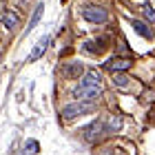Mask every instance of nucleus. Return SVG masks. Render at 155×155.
<instances>
[{"instance_id": "nucleus-10", "label": "nucleus", "mask_w": 155, "mask_h": 155, "mask_svg": "<svg viewBox=\"0 0 155 155\" xmlns=\"http://www.w3.org/2000/svg\"><path fill=\"white\" fill-rule=\"evenodd\" d=\"M133 29H135L137 33H140V36H142V38H153V31H151V27H146L144 22H140V20H135V22H133Z\"/></svg>"}, {"instance_id": "nucleus-12", "label": "nucleus", "mask_w": 155, "mask_h": 155, "mask_svg": "<svg viewBox=\"0 0 155 155\" xmlns=\"http://www.w3.org/2000/svg\"><path fill=\"white\" fill-rule=\"evenodd\" d=\"M113 82L117 84V87H126V84H129V78H126V73H124V71H115Z\"/></svg>"}, {"instance_id": "nucleus-6", "label": "nucleus", "mask_w": 155, "mask_h": 155, "mask_svg": "<svg viewBox=\"0 0 155 155\" xmlns=\"http://www.w3.org/2000/svg\"><path fill=\"white\" fill-rule=\"evenodd\" d=\"M84 131H87V133H84V137H87L89 142H95V140L102 135L104 126H102V122H93V124H89V126H87Z\"/></svg>"}, {"instance_id": "nucleus-2", "label": "nucleus", "mask_w": 155, "mask_h": 155, "mask_svg": "<svg viewBox=\"0 0 155 155\" xmlns=\"http://www.w3.org/2000/svg\"><path fill=\"white\" fill-rule=\"evenodd\" d=\"M95 102L93 100H78L73 104H67L64 111H62V117L64 120H73V117H80L84 113H89V111H93Z\"/></svg>"}, {"instance_id": "nucleus-13", "label": "nucleus", "mask_w": 155, "mask_h": 155, "mask_svg": "<svg viewBox=\"0 0 155 155\" xmlns=\"http://www.w3.org/2000/svg\"><path fill=\"white\" fill-rule=\"evenodd\" d=\"M142 13H144V18H146V20H149V22H151V25L155 22V9H153V7H151V5H144V7H142Z\"/></svg>"}, {"instance_id": "nucleus-4", "label": "nucleus", "mask_w": 155, "mask_h": 155, "mask_svg": "<svg viewBox=\"0 0 155 155\" xmlns=\"http://www.w3.org/2000/svg\"><path fill=\"white\" fill-rule=\"evenodd\" d=\"M47 47H49V36H45V38H40L38 42H36V47L31 49V53L27 55V62H36V60H40L42 55H45V51H47Z\"/></svg>"}, {"instance_id": "nucleus-3", "label": "nucleus", "mask_w": 155, "mask_h": 155, "mask_svg": "<svg viewBox=\"0 0 155 155\" xmlns=\"http://www.w3.org/2000/svg\"><path fill=\"white\" fill-rule=\"evenodd\" d=\"M82 16H84V20H89V22H93V25H102V22H107L109 13L104 11L102 7L89 5V7H84V9H82Z\"/></svg>"}, {"instance_id": "nucleus-9", "label": "nucleus", "mask_w": 155, "mask_h": 155, "mask_svg": "<svg viewBox=\"0 0 155 155\" xmlns=\"http://www.w3.org/2000/svg\"><path fill=\"white\" fill-rule=\"evenodd\" d=\"M82 71H84V69H82V64H80V62H71V64H67L64 69H62L64 78H78Z\"/></svg>"}, {"instance_id": "nucleus-8", "label": "nucleus", "mask_w": 155, "mask_h": 155, "mask_svg": "<svg viewBox=\"0 0 155 155\" xmlns=\"http://www.w3.org/2000/svg\"><path fill=\"white\" fill-rule=\"evenodd\" d=\"M42 11H45V5H38V7H36V11H33V16H31V22H29V27L25 29V33H31V31L38 27L40 18H42Z\"/></svg>"}, {"instance_id": "nucleus-5", "label": "nucleus", "mask_w": 155, "mask_h": 155, "mask_svg": "<svg viewBox=\"0 0 155 155\" xmlns=\"http://www.w3.org/2000/svg\"><path fill=\"white\" fill-rule=\"evenodd\" d=\"M107 69H111V71H126V69H131V60L129 58H113L107 62Z\"/></svg>"}, {"instance_id": "nucleus-11", "label": "nucleus", "mask_w": 155, "mask_h": 155, "mask_svg": "<svg viewBox=\"0 0 155 155\" xmlns=\"http://www.w3.org/2000/svg\"><path fill=\"white\" fill-rule=\"evenodd\" d=\"M120 129H122V117H120V115L111 117V120H109V126H107V131H109V133H117Z\"/></svg>"}, {"instance_id": "nucleus-14", "label": "nucleus", "mask_w": 155, "mask_h": 155, "mask_svg": "<svg viewBox=\"0 0 155 155\" xmlns=\"http://www.w3.org/2000/svg\"><path fill=\"white\" fill-rule=\"evenodd\" d=\"M27 151H29V153L38 151V142H36V140H29V142H27Z\"/></svg>"}, {"instance_id": "nucleus-1", "label": "nucleus", "mask_w": 155, "mask_h": 155, "mask_svg": "<svg viewBox=\"0 0 155 155\" xmlns=\"http://www.w3.org/2000/svg\"><path fill=\"white\" fill-rule=\"evenodd\" d=\"M102 93V78L97 71H87L80 82V87L75 89V100H95Z\"/></svg>"}, {"instance_id": "nucleus-7", "label": "nucleus", "mask_w": 155, "mask_h": 155, "mask_svg": "<svg viewBox=\"0 0 155 155\" xmlns=\"http://www.w3.org/2000/svg\"><path fill=\"white\" fill-rule=\"evenodd\" d=\"M2 25H5V29H16V27L20 25V18L16 16V13H13V11H5L2 13Z\"/></svg>"}]
</instances>
